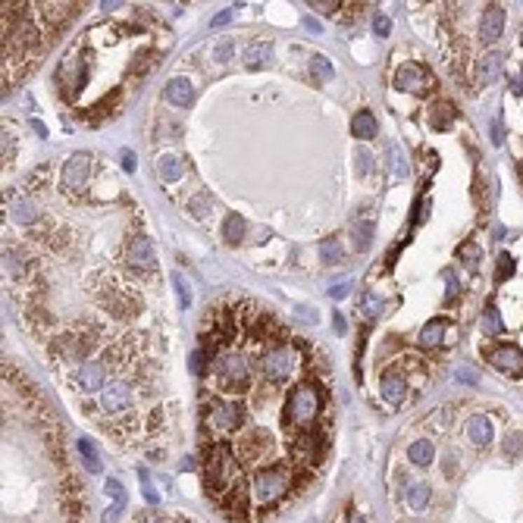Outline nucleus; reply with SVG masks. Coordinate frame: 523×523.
Listing matches in <instances>:
<instances>
[{"label":"nucleus","instance_id":"f257e3e1","mask_svg":"<svg viewBox=\"0 0 523 523\" xmlns=\"http://www.w3.org/2000/svg\"><path fill=\"white\" fill-rule=\"evenodd\" d=\"M288 486H292V473H288L283 464L266 467V470H257L247 480V501H251V508H257V511L260 508H270V505H276V501H283Z\"/></svg>","mask_w":523,"mask_h":523},{"label":"nucleus","instance_id":"f03ea898","mask_svg":"<svg viewBox=\"0 0 523 523\" xmlns=\"http://www.w3.org/2000/svg\"><path fill=\"white\" fill-rule=\"evenodd\" d=\"M317 414H320V395L313 388V382H298L285 398V426L304 433L317 420Z\"/></svg>","mask_w":523,"mask_h":523},{"label":"nucleus","instance_id":"7ed1b4c3","mask_svg":"<svg viewBox=\"0 0 523 523\" xmlns=\"http://www.w3.org/2000/svg\"><path fill=\"white\" fill-rule=\"evenodd\" d=\"M213 373H217V379H219V386L223 388H241L247 382V364H245V358L236 351H223L217 360H213Z\"/></svg>","mask_w":523,"mask_h":523},{"label":"nucleus","instance_id":"20e7f679","mask_svg":"<svg viewBox=\"0 0 523 523\" xmlns=\"http://www.w3.org/2000/svg\"><path fill=\"white\" fill-rule=\"evenodd\" d=\"M241 423H245V407L238 401H217L210 407V426L217 429L219 435H229L238 433Z\"/></svg>","mask_w":523,"mask_h":523},{"label":"nucleus","instance_id":"39448f33","mask_svg":"<svg viewBox=\"0 0 523 523\" xmlns=\"http://www.w3.org/2000/svg\"><path fill=\"white\" fill-rule=\"evenodd\" d=\"M292 367H294V354H292V348H288V345H273L270 351L264 354V376L270 382L288 379Z\"/></svg>","mask_w":523,"mask_h":523},{"label":"nucleus","instance_id":"423d86ee","mask_svg":"<svg viewBox=\"0 0 523 523\" xmlns=\"http://www.w3.org/2000/svg\"><path fill=\"white\" fill-rule=\"evenodd\" d=\"M125 260H129L132 266H138V270H154V264H157L154 241L142 236V232H135V236L125 241Z\"/></svg>","mask_w":523,"mask_h":523},{"label":"nucleus","instance_id":"0eeeda50","mask_svg":"<svg viewBox=\"0 0 523 523\" xmlns=\"http://www.w3.org/2000/svg\"><path fill=\"white\" fill-rule=\"evenodd\" d=\"M100 407H104L107 414H123L132 407V386L125 379H116L110 382V386L100 392Z\"/></svg>","mask_w":523,"mask_h":523},{"label":"nucleus","instance_id":"6e6552de","mask_svg":"<svg viewBox=\"0 0 523 523\" xmlns=\"http://www.w3.org/2000/svg\"><path fill=\"white\" fill-rule=\"evenodd\" d=\"M395 85L401 91H411V95H426L429 88V76L420 63H401L395 72Z\"/></svg>","mask_w":523,"mask_h":523},{"label":"nucleus","instance_id":"1a4fd4ad","mask_svg":"<svg viewBox=\"0 0 523 523\" xmlns=\"http://www.w3.org/2000/svg\"><path fill=\"white\" fill-rule=\"evenodd\" d=\"M489 360H492V367H498L501 373H508V376H520L523 373V351L514 345L489 348Z\"/></svg>","mask_w":523,"mask_h":523},{"label":"nucleus","instance_id":"9d476101","mask_svg":"<svg viewBox=\"0 0 523 523\" xmlns=\"http://www.w3.org/2000/svg\"><path fill=\"white\" fill-rule=\"evenodd\" d=\"M88 172H91V154H85V151L72 154L63 166V185L66 189H82L88 182Z\"/></svg>","mask_w":523,"mask_h":523},{"label":"nucleus","instance_id":"9b49d317","mask_svg":"<svg viewBox=\"0 0 523 523\" xmlns=\"http://www.w3.org/2000/svg\"><path fill=\"white\" fill-rule=\"evenodd\" d=\"M104 382H107V364L104 360H85V364L76 370V386L82 388V392H97Z\"/></svg>","mask_w":523,"mask_h":523},{"label":"nucleus","instance_id":"f8f14e48","mask_svg":"<svg viewBox=\"0 0 523 523\" xmlns=\"http://www.w3.org/2000/svg\"><path fill=\"white\" fill-rule=\"evenodd\" d=\"M501 32H505V10H501L498 4H492L480 19V38L486 44H492L501 38Z\"/></svg>","mask_w":523,"mask_h":523},{"label":"nucleus","instance_id":"ddd939ff","mask_svg":"<svg viewBox=\"0 0 523 523\" xmlns=\"http://www.w3.org/2000/svg\"><path fill=\"white\" fill-rule=\"evenodd\" d=\"M501 69H505V57L498 50H489L476 63V79H480V85H492L501 76Z\"/></svg>","mask_w":523,"mask_h":523},{"label":"nucleus","instance_id":"4468645a","mask_svg":"<svg viewBox=\"0 0 523 523\" xmlns=\"http://www.w3.org/2000/svg\"><path fill=\"white\" fill-rule=\"evenodd\" d=\"M163 97L170 100L172 107H189L191 100H194V85L189 82V79L176 76V79H170V82H166V88H163Z\"/></svg>","mask_w":523,"mask_h":523},{"label":"nucleus","instance_id":"2eb2a0df","mask_svg":"<svg viewBox=\"0 0 523 523\" xmlns=\"http://www.w3.org/2000/svg\"><path fill=\"white\" fill-rule=\"evenodd\" d=\"M379 392L388 405H401V401L407 398V379L398 376V373H386V376L379 379Z\"/></svg>","mask_w":523,"mask_h":523},{"label":"nucleus","instance_id":"dca6fc26","mask_svg":"<svg viewBox=\"0 0 523 523\" xmlns=\"http://www.w3.org/2000/svg\"><path fill=\"white\" fill-rule=\"evenodd\" d=\"M270 57H273L270 41H251L245 50V66L247 69H264V66H270Z\"/></svg>","mask_w":523,"mask_h":523},{"label":"nucleus","instance_id":"f3484780","mask_svg":"<svg viewBox=\"0 0 523 523\" xmlns=\"http://www.w3.org/2000/svg\"><path fill=\"white\" fill-rule=\"evenodd\" d=\"M464 433H467V439H470L473 445H489V442H492V423H489L482 414H473V417L467 420Z\"/></svg>","mask_w":523,"mask_h":523},{"label":"nucleus","instance_id":"a211bd4d","mask_svg":"<svg viewBox=\"0 0 523 523\" xmlns=\"http://www.w3.org/2000/svg\"><path fill=\"white\" fill-rule=\"evenodd\" d=\"M405 498H407V508H411V511H423V508L429 505V498H433V489H429L426 482L414 480V482H407Z\"/></svg>","mask_w":523,"mask_h":523},{"label":"nucleus","instance_id":"6ab92c4d","mask_svg":"<svg viewBox=\"0 0 523 523\" xmlns=\"http://www.w3.org/2000/svg\"><path fill=\"white\" fill-rule=\"evenodd\" d=\"M157 172L166 185L179 182V179H182V157H179V154H163V157L157 160Z\"/></svg>","mask_w":523,"mask_h":523},{"label":"nucleus","instance_id":"aec40b11","mask_svg":"<svg viewBox=\"0 0 523 523\" xmlns=\"http://www.w3.org/2000/svg\"><path fill=\"white\" fill-rule=\"evenodd\" d=\"M445 332H448V320H429L420 332V345L423 348H439L445 341Z\"/></svg>","mask_w":523,"mask_h":523},{"label":"nucleus","instance_id":"412c9836","mask_svg":"<svg viewBox=\"0 0 523 523\" xmlns=\"http://www.w3.org/2000/svg\"><path fill=\"white\" fill-rule=\"evenodd\" d=\"M407 458H411V464H417V467L433 464V458H435L433 442H429V439H417V442H411V445H407Z\"/></svg>","mask_w":523,"mask_h":523},{"label":"nucleus","instance_id":"4be33fe9","mask_svg":"<svg viewBox=\"0 0 523 523\" xmlns=\"http://www.w3.org/2000/svg\"><path fill=\"white\" fill-rule=\"evenodd\" d=\"M351 132L358 138H373L379 132V125H376V116H373L370 110H358V116L351 119Z\"/></svg>","mask_w":523,"mask_h":523},{"label":"nucleus","instance_id":"5701e85b","mask_svg":"<svg viewBox=\"0 0 523 523\" xmlns=\"http://www.w3.org/2000/svg\"><path fill=\"white\" fill-rule=\"evenodd\" d=\"M79 454H82V464L88 473H100L104 470V464H100V454L95 448V442L91 439H79Z\"/></svg>","mask_w":523,"mask_h":523},{"label":"nucleus","instance_id":"b1692460","mask_svg":"<svg viewBox=\"0 0 523 523\" xmlns=\"http://www.w3.org/2000/svg\"><path fill=\"white\" fill-rule=\"evenodd\" d=\"M480 332H486V335H501V332H505V323H501V313H498V307H492V304H489L486 311H482Z\"/></svg>","mask_w":523,"mask_h":523},{"label":"nucleus","instance_id":"393cba45","mask_svg":"<svg viewBox=\"0 0 523 523\" xmlns=\"http://www.w3.org/2000/svg\"><path fill=\"white\" fill-rule=\"evenodd\" d=\"M223 238H226V245H238V241L245 238V219H241L238 213H229V217H226Z\"/></svg>","mask_w":523,"mask_h":523},{"label":"nucleus","instance_id":"a878e982","mask_svg":"<svg viewBox=\"0 0 523 523\" xmlns=\"http://www.w3.org/2000/svg\"><path fill=\"white\" fill-rule=\"evenodd\" d=\"M388 166H392L395 179H407V157L401 154V147L395 142H388Z\"/></svg>","mask_w":523,"mask_h":523},{"label":"nucleus","instance_id":"bb28decb","mask_svg":"<svg viewBox=\"0 0 523 523\" xmlns=\"http://www.w3.org/2000/svg\"><path fill=\"white\" fill-rule=\"evenodd\" d=\"M13 219L16 223H22V226H32L38 219V210H35V204L32 201H13Z\"/></svg>","mask_w":523,"mask_h":523},{"label":"nucleus","instance_id":"cd10ccee","mask_svg":"<svg viewBox=\"0 0 523 523\" xmlns=\"http://www.w3.org/2000/svg\"><path fill=\"white\" fill-rule=\"evenodd\" d=\"M373 219H360L358 226H354V245H358V251H370L373 245Z\"/></svg>","mask_w":523,"mask_h":523},{"label":"nucleus","instance_id":"c85d7f7f","mask_svg":"<svg viewBox=\"0 0 523 523\" xmlns=\"http://www.w3.org/2000/svg\"><path fill=\"white\" fill-rule=\"evenodd\" d=\"M480 245H476V241H464V245L458 247V257H461V264L467 266V270H480Z\"/></svg>","mask_w":523,"mask_h":523},{"label":"nucleus","instance_id":"c756f323","mask_svg":"<svg viewBox=\"0 0 523 523\" xmlns=\"http://www.w3.org/2000/svg\"><path fill=\"white\" fill-rule=\"evenodd\" d=\"M311 72L317 76V82H332V63L323 53H313L311 57Z\"/></svg>","mask_w":523,"mask_h":523},{"label":"nucleus","instance_id":"7c9ffc66","mask_svg":"<svg viewBox=\"0 0 523 523\" xmlns=\"http://www.w3.org/2000/svg\"><path fill=\"white\" fill-rule=\"evenodd\" d=\"M320 257H323V264H339V260H341V245L335 238H323V241H320Z\"/></svg>","mask_w":523,"mask_h":523},{"label":"nucleus","instance_id":"2f4dec72","mask_svg":"<svg viewBox=\"0 0 523 523\" xmlns=\"http://www.w3.org/2000/svg\"><path fill=\"white\" fill-rule=\"evenodd\" d=\"M451 119H454V107H451V104H439V107H433V125H435V129L445 132Z\"/></svg>","mask_w":523,"mask_h":523},{"label":"nucleus","instance_id":"473e14b6","mask_svg":"<svg viewBox=\"0 0 523 523\" xmlns=\"http://www.w3.org/2000/svg\"><path fill=\"white\" fill-rule=\"evenodd\" d=\"M172 285H176V298H179V304H182V311H185V307H191V288H189V279H185L182 273H172Z\"/></svg>","mask_w":523,"mask_h":523},{"label":"nucleus","instance_id":"72a5a7b5","mask_svg":"<svg viewBox=\"0 0 523 523\" xmlns=\"http://www.w3.org/2000/svg\"><path fill=\"white\" fill-rule=\"evenodd\" d=\"M379 307H382V301L376 298V294L367 292L364 298H360V313H364L367 320H376V317H379Z\"/></svg>","mask_w":523,"mask_h":523},{"label":"nucleus","instance_id":"f704fd0d","mask_svg":"<svg viewBox=\"0 0 523 523\" xmlns=\"http://www.w3.org/2000/svg\"><path fill=\"white\" fill-rule=\"evenodd\" d=\"M210 204H213V201L207 198V194H198V198L191 201V217H194V219H204V217H210V210H213Z\"/></svg>","mask_w":523,"mask_h":523},{"label":"nucleus","instance_id":"c9c22d12","mask_svg":"<svg viewBox=\"0 0 523 523\" xmlns=\"http://www.w3.org/2000/svg\"><path fill=\"white\" fill-rule=\"evenodd\" d=\"M514 270H517L514 257H511V254H501V257H498V273H495V279H498V283H505V279H511V276H514Z\"/></svg>","mask_w":523,"mask_h":523},{"label":"nucleus","instance_id":"e433bc0d","mask_svg":"<svg viewBox=\"0 0 523 523\" xmlns=\"http://www.w3.org/2000/svg\"><path fill=\"white\" fill-rule=\"evenodd\" d=\"M520 451H523V433H511L505 439V454L508 458H520Z\"/></svg>","mask_w":523,"mask_h":523},{"label":"nucleus","instance_id":"4c0bfd02","mask_svg":"<svg viewBox=\"0 0 523 523\" xmlns=\"http://www.w3.org/2000/svg\"><path fill=\"white\" fill-rule=\"evenodd\" d=\"M354 157H358V172H360V176H370V170H373V154L367 151V147H358V154H354Z\"/></svg>","mask_w":523,"mask_h":523},{"label":"nucleus","instance_id":"58836bf2","mask_svg":"<svg viewBox=\"0 0 523 523\" xmlns=\"http://www.w3.org/2000/svg\"><path fill=\"white\" fill-rule=\"evenodd\" d=\"M373 32H376L379 38H388V35H392V19L376 13V16H373Z\"/></svg>","mask_w":523,"mask_h":523},{"label":"nucleus","instance_id":"ea45409f","mask_svg":"<svg viewBox=\"0 0 523 523\" xmlns=\"http://www.w3.org/2000/svg\"><path fill=\"white\" fill-rule=\"evenodd\" d=\"M107 492L113 495V501H119V505H125V489H123V482H119L116 476H110V480H107Z\"/></svg>","mask_w":523,"mask_h":523},{"label":"nucleus","instance_id":"a19ab883","mask_svg":"<svg viewBox=\"0 0 523 523\" xmlns=\"http://www.w3.org/2000/svg\"><path fill=\"white\" fill-rule=\"evenodd\" d=\"M442 279H445V301H451L454 298V294H458V279H454V273L451 270H445V273H442Z\"/></svg>","mask_w":523,"mask_h":523},{"label":"nucleus","instance_id":"79ce46f5","mask_svg":"<svg viewBox=\"0 0 523 523\" xmlns=\"http://www.w3.org/2000/svg\"><path fill=\"white\" fill-rule=\"evenodd\" d=\"M142 492H144L147 505H160V495L154 492V486H151V480H147V473H144V470H142Z\"/></svg>","mask_w":523,"mask_h":523},{"label":"nucleus","instance_id":"37998d69","mask_svg":"<svg viewBox=\"0 0 523 523\" xmlns=\"http://www.w3.org/2000/svg\"><path fill=\"white\" fill-rule=\"evenodd\" d=\"M232 50H236V48H232V41H219L217 48H213V57H217V63H226V60L232 57Z\"/></svg>","mask_w":523,"mask_h":523},{"label":"nucleus","instance_id":"c03bdc74","mask_svg":"<svg viewBox=\"0 0 523 523\" xmlns=\"http://www.w3.org/2000/svg\"><path fill=\"white\" fill-rule=\"evenodd\" d=\"M119 163H123L125 172H135L138 170V160H135V154H132V151H119Z\"/></svg>","mask_w":523,"mask_h":523},{"label":"nucleus","instance_id":"a18cd8bd","mask_svg":"<svg viewBox=\"0 0 523 523\" xmlns=\"http://www.w3.org/2000/svg\"><path fill=\"white\" fill-rule=\"evenodd\" d=\"M454 376H458L461 382H467V386H473V382H476V373L470 370V367H458V370H454Z\"/></svg>","mask_w":523,"mask_h":523},{"label":"nucleus","instance_id":"49530a36","mask_svg":"<svg viewBox=\"0 0 523 523\" xmlns=\"http://www.w3.org/2000/svg\"><path fill=\"white\" fill-rule=\"evenodd\" d=\"M123 508H125V505H119V501H113V505H110V511H104V523H113V520H116L119 514H123Z\"/></svg>","mask_w":523,"mask_h":523},{"label":"nucleus","instance_id":"de8ad7c7","mask_svg":"<svg viewBox=\"0 0 523 523\" xmlns=\"http://www.w3.org/2000/svg\"><path fill=\"white\" fill-rule=\"evenodd\" d=\"M348 292H351V283H339V285H335V288H330V294H332V298L335 301H341V298H345V294Z\"/></svg>","mask_w":523,"mask_h":523},{"label":"nucleus","instance_id":"09e8293b","mask_svg":"<svg viewBox=\"0 0 523 523\" xmlns=\"http://www.w3.org/2000/svg\"><path fill=\"white\" fill-rule=\"evenodd\" d=\"M191 370L194 373H204V351H194L191 354Z\"/></svg>","mask_w":523,"mask_h":523},{"label":"nucleus","instance_id":"8fccbe9b","mask_svg":"<svg viewBox=\"0 0 523 523\" xmlns=\"http://www.w3.org/2000/svg\"><path fill=\"white\" fill-rule=\"evenodd\" d=\"M232 19V6L229 10H223V13H217V16H213V25H226Z\"/></svg>","mask_w":523,"mask_h":523},{"label":"nucleus","instance_id":"3c124183","mask_svg":"<svg viewBox=\"0 0 523 523\" xmlns=\"http://www.w3.org/2000/svg\"><path fill=\"white\" fill-rule=\"evenodd\" d=\"M313 10H317V13H332L335 10V6H339V4H320V0H313Z\"/></svg>","mask_w":523,"mask_h":523},{"label":"nucleus","instance_id":"603ef678","mask_svg":"<svg viewBox=\"0 0 523 523\" xmlns=\"http://www.w3.org/2000/svg\"><path fill=\"white\" fill-rule=\"evenodd\" d=\"M332 326H335V332H345V317H341L339 311L332 313Z\"/></svg>","mask_w":523,"mask_h":523},{"label":"nucleus","instance_id":"864d4df0","mask_svg":"<svg viewBox=\"0 0 523 523\" xmlns=\"http://www.w3.org/2000/svg\"><path fill=\"white\" fill-rule=\"evenodd\" d=\"M492 142H495V144L505 142V138H501V125H498V123H492Z\"/></svg>","mask_w":523,"mask_h":523},{"label":"nucleus","instance_id":"5fc2aeb1","mask_svg":"<svg viewBox=\"0 0 523 523\" xmlns=\"http://www.w3.org/2000/svg\"><path fill=\"white\" fill-rule=\"evenodd\" d=\"M298 317H301V320H311V323H313V320H317V313H313V311H304V307H301Z\"/></svg>","mask_w":523,"mask_h":523},{"label":"nucleus","instance_id":"6e6d98bb","mask_svg":"<svg viewBox=\"0 0 523 523\" xmlns=\"http://www.w3.org/2000/svg\"><path fill=\"white\" fill-rule=\"evenodd\" d=\"M307 32H313V35H320V22H317V19H307Z\"/></svg>","mask_w":523,"mask_h":523},{"label":"nucleus","instance_id":"4d7b16f0","mask_svg":"<svg viewBox=\"0 0 523 523\" xmlns=\"http://www.w3.org/2000/svg\"><path fill=\"white\" fill-rule=\"evenodd\" d=\"M35 132H38L41 138H48V129H44V123H35Z\"/></svg>","mask_w":523,"mask_h":523},{"label":"nucleus","instance_id":"13d9d810","mask_svg":"<svg viewBox=\"0 0 523 523\" xmlns=\"http://www.w3.org/2000/svg\"><path fill=\"white\" fill-rule=\"evenodd\" d=\"M354 523H364V520H354Z\"/></svg>","mask_w":523,"mask_h":523}]
</instances>
